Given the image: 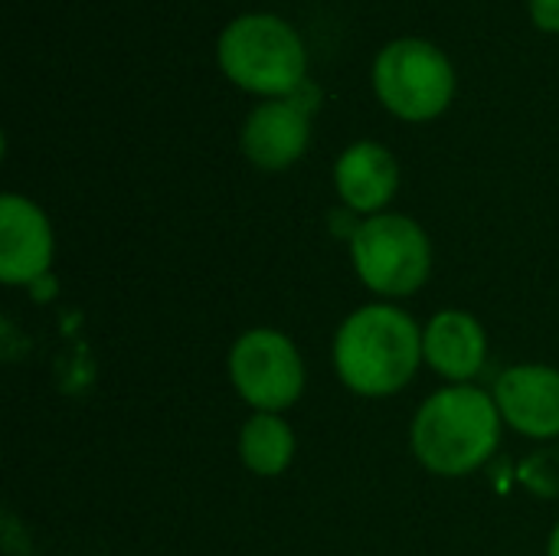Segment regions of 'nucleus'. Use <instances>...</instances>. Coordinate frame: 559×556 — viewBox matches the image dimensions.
Instances as JSON below:
<instances>
[{"label":"nucleus","mask_w":559,"mask_h":556,"mask_svg":"<svg viewBox=\"0 0 559 556\" xmlns=\"http://www.w3.org/2000/svg\"><path fill=\"white\" fill-rule=\"evenodd\" d=\"M485 328L468 311H439L423 331V357L445 380H472L485 367Z\"/></svg>","instance_id":"obj_11"},{"label":"nucleus","mask_w":559,"mask_h":556,"mask_svg":"<svg viewBox=\"0 0 559 556\" xmlns=\"http://www.w3.org/2000/svg\"><path fill=\"white\" fill-rule=\"evenodd\" d=\"M527 7H531V20L544 33H559V0H527Z\"/></svg>","instance_id":"obj_13"},{"label":"nucleus","mask_w":559,"mask_h":556,"mask_svg":"<svg viewBox=\"0 0 559 556\" xmlns=\"http://www.w3.org/2000/svg\"><path fill=\"white\" fill-rule=\"evenodd\" d=\"M423 360L416 321L393 305L357 308L334 338V370L360 397H393Z\"/></svg>","instance_id":"obj_2"},{"label":"nucleus","mask_w":559,"mask_h":556,"mask_svg":"<svg viewBox=\"0 0 559 556\" xmlns=\"http://www.w3.org/2000/svg\"><path fill=\"white\" fill-rule=\"evenodd\" d=\"M311 105H318V88L308 82L288 98H269L255 105L242 125V154L259 170H285L292 167L311 138Z\"/></svg>","instance_id":"obj_7"},{"label":"nucleus","mask_w":559,"mask_h":556,"mask_svg":"<svg viewBox=\"0 0 559 556\" xmlns=\"http://www.w3.org/2000/svg\"><path fill=\"white\" fill-rule=\"evenodd\" d=\"M547 556H559V524L554 528V534H550V547H547Z\"/></svg>","instance_id":"obj_14"},{"label":"nucleus","mask_w":559,"mask_h":556,"mask_svg":"<svg viewBox=\"0 0 559 556\" xmlns=\"http://www.w3.org/2000/svg\"><path fill=\"white\" fill-rule=\"evenodd\" d=\"M52 265V226L46 213L20 197H0V279L7 285H33Z\"/></svg>","instance_id":"obj_8"},{"label":"nucleus","mask_w":559,"mask_h":556,"mask_svg":"<svg viewBox=\"0 0 559 556\" xmlns=\"http://www.w3.org/2000/svg\"><path fill=\"white\" fill-rule=\"evenodd\" d=\"M334 187L354 213H377L400 187L396 157L377 141H357L337 157Z\"/></svg>","instance_id":"obj_10"},{"label":"nucleus","mask_w":559,"mask_h":556,"mask_svg":"<svg viewBox=\"0 0 559 556\" xmlns=\"http://www.w3.org/2000/svg\"><path fill=\"white\" fill-rule=\"evenodd\" d=\"M219 69L252 95L288 98L305 85L308 49L298 29L275 13H242L219 33Z\"/></svg>","instance_id":"obj_3"},{"label":"nucleus","mask_w":559,"mask_h":556,"mask_svg":"<svg viewBox=\"0 0 559 556\" xmlns=\"http://www.w3.org/2000/svg\"><path fill=\"white\" fill-rule=\"evenodd\" d=\"M501 410L478 387H445L432 393L413 419V452L432 472L462 478L481 469L501 442Z\"/></svg>","instance_id":"obj_1"},{"label":"nucleus","mask_w":559,"mask_h":556,"mask_svg":"<svg viewBox=\"0 0 559 556\" xmlns=\"http://www.w3.org/2000/svg\"><path fill=\"white\" fill-rule=\"evenodd\" d=\"M373 88L386 111L403 121L439 118L455 95V69L449 56L419 36L393 39L373 62Z\"/></svg>","instance_id":"obj_4"},{"label":"nucleus","mask_w":559,"mask_h":556,"mask_svg":"<svg viewBox=\"0 0 559 556\" xmlns=\"http://www.w3.org/2000/svg\"><path fill=\"white\" fill-rule=\"evenodd\" d=\"M229 380L255 413H282L305 390V364L282 331H246L229 351Z\"/></svg>","instance_id":"obj_6"},{"label":"nucleus","mask_w":559,"mask_h":556,"mask_svg":"<svg viewBox=\"0 0 559 556\" xmlns=\"http://www.w3.org/2000/svg\"><path fill=\"white\" fill-rule=\"evenodd\" d=\"M495 403L501 419L531 439L559 436V370L544 364L511 367L498 377Z\"/></svg>","instance_id":"obj_9"},{"label":"nucleus","mask_w":559,"mask_h":556,"mask_svg":"<svg viewBox=\"0 0 559 556\" xmlns=\"http://www.w3.org/2000/svg\"><path fill=\"white\" fill-rule=\"evenodd\" d=\"M350 259L360 282L383 298L419 292L432 269V246L423 226L400 213H377L350 233Z\"/></svg>","instance_id":"obj_5"},{"label":"nucleus","mask_w":559,"mask_h":556,"mask_svg":"<svg viewBox=\"0 0 559 556\" xmlns=\"http://www.w3.org/2000/svg\"><path fill=\"white\" fill-rule=\"evenodd\" d=\"M239 456L249 472L275 478L295 459V433L278 413H255L239 433Z\"/></svg>","instance_id":"obj_12"}]
</instances>
